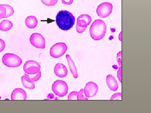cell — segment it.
<instances>
[{"label": "cell", "mask_w": 151, "mask_h": 113, "mask_svg": "<svg viewBox=\"0 0 151 113\" xmlns=\"http://www.w3.org/2000/svg\"><path fill=\"white\" fill-rule=\"evenodd\" d=\"M67 49V46L65 43L59 42L55 44L52 46L50 54L53 58H59L65 54Z\"/></svg>", "instance_id": "5"}, {"label": "cell", "mask_w": 151, "mask_h": 113, "mask_svg": "<svg viewBox=\"0 0 151 113\" xmlns=\"http://www.w3.org/2000/svg\"><path fill=\"white\" fill-rule=\"evenodd\" d=\"M6 12V9L4 5L0 4V19L5 18Z\"/></svg>", "instance_id": "21"}, {"label": "cell", "mask_w": 151, "mask_h": 113, "mask_svg": "<svg viewBox=\"0 0 151 113\" xmlns=\"http://www.w3.org/2000/svg\"><path fill=\"white\" fill-rule=\"evenodd\" d=\"M25 75H27L34 82H36L37 81H38L40 79L41 77V73L40 71L38 73H37V74H35V75L34 77H32V76H29V75L28 74H26V73Z\"/></svg>", "instance_id": "22"}, {"label": "cell", "mask_w": 151, "mask_h": 113, "mask_svg": "<svg viewBox=\"0 0 151 113\" xmlns=\"http://www.w3.org/2000/svg\"><path fill=\"white\" fill-rule=\"evenodd\" d=\"M117 76L119 78V81L121 83L122 82V67H120L119 71L117 72Z\"/></svg>", "instance_id": "27"}, {"label": "cell", "mask_w": 151, "mask_h": 113, "mask_svg": "<svg viewBox=\"0 0 151 113\" xmlns=\"http://www.w3.org/2000/svg\"><path fill=\"white\" fill-rule=\"evenodd\" d=\"M2 62L4 65L9 67H18L22 63V60L16 54L6 53L3 56Z\"/></svg>", "instance_id": "3"}, {"label": "cell", "mask_w": 151, "mask_h": 113, "mask_svg": "<svg viewBox=\"0 0 151 113\" xmlns=\"http://www.w3.org/2000/svg\"><path fill=\"white\" fill-rule=\"evenodd\" d=\"M1 97H0V99H1Z\"/></svg>", "instance_id": "29"}, {"label": "cell", "mask_w": 151, "mask_h": 113, "mask_svg": "<svg viewBox=\"0 0 151 113\" xmlns=\"http://www.w3.org/2000/svg\"><path fill=\"white\" fill-rule=\"evenodd\" d=\"M91 17L89 15L82 14L78 17L77 19V24L81 27H87L92 21Z\"/></svg>", "instance_id": "11"}, {"label": "cell", "mask_w": 151, "mask_h": 113, "mask_svg": "<svg viewBox=\"0 0 151 113\" xmlns=\"http://www.w3.org/2000/svg\"><path fill=\"white\" fill-rule=\"evenodd\" d=\"M5 46L6 44L5 41L0 39V52H1L4 50Z\"/></svg>", "instance_id": "26"}, {"label": "cell", "mask_w": 151, "mask_h": 113, "mask_svg": "<svg viewBox=\"0 0 151 113\" xmlns=\"http://www.w3.org/2000/svg\"><path fill=\"white\" fill-rule=\"evenodd\" d=\"M98 91V86L93 82H89L86 84L84 89V93L87 98L94 97Z\"/></svg>", "instance_id": "9"}, {"label": "cell", "mask_w": 151, "mask_h": 113, "mask_svg": "<svg viewBox=\"0 0 151 113\" xmlns=\"http://www.w3.org/2000/svg\"><path fill=\"white\" fill-rule=\"evenodd\" d=\"M38 23L37 19L35 16H31L26 19L25 24L29 29H34L36 27Z\"/></svg>", "instance_id": "17"}, {"label": "cell", "mask_w": 151, "mask_h": 113, "mask_svg": "<svg viewBox=\"0 0 151 113\" xmlns=\"http://www.w3.org/2000/svg\"><path fill=\"white\" fill-rule=\"evenodd\" d=\"M22 82L23 85L26 89H33L35 88L34 82L25 74L22 76Z\"/></svg>", "instance_id": "15"}, {"label": "cell", "mask_w": 151, "mask_h": 113, "mask_svg": "<svg viewBox=\"0 0 151 113\" xmlns=\"http://www.w3.org/2000/svg\"><path fill=\"white\" fill-rule=\"evenodd\" d=\"M6 9V15L5 18L9 17L12 16L14 13V10L12 7L9 5L3 4Z\"/></svg>", "instance_id": "19"}, {"label": "cell", "mask_w": 151, "mask_h": 113, "mask_svg": "<svg viewBox=\"0 0 151 113\" xmlns=\"http://www.w3.org/2000/svg\"><path fill=\"white\" fill-rule=\"evenodd\" d=\"M122 51H120L118 53L117 55V62L119 64L120 67L122 66Z\"/></svg>", "instance_id": "24"}, {"label": "cell", "mask_w": 151, "mask_h": 113, "mask_svg": "<svg viewBox=\"0 0 151 113\" xmlns=\"http://www.w3.org/2000/svg\"><path fill=\"white\" fill-rule=\"evenodd\" d=\"M66 58L67 60L68 63V66L70 68L71 73L73 75V77H74V78H77L78 77V73L74 62L71 59L70 55L68 54H66Z\"/></svg>", "instance_id": "16"}, {"label": "cell", "mask_w": 151, "mask_h": 113, "mask_svg": "<svg viewBox=\"0 0 151 113\" xmlns=\"http://www.w3.org/2000/svg\"><path fill=\"white\" fill-rule=\"evenodd\" d=\"M106 82L108 88L111 91L116 92L119 89V84L116 78L113 75H109L106 78Z\"/></svg>", "instance_id": "13"}, {"label": "cell", "mask_w": 151, "mask_h": 113, "mask_svg": "<svg viewBox=\"0 0 151 113\" xmlns=\"http://www.w3.org/2000/svg\"><path fill=\"white\" fill-rule=\"evenodd\" d=\"M13 26L12 23L8 20H4L0 23V30L7 31L10 30Z\"/></svg>", "instance_id": "18"}, {"label": "cell", "mask_w": 151, "mask_h": 113, "mask_svg": "<svg viewBox=\"0 0 151 113\" xmlns=\"http://www.w3.org/2000/svg\"><path fill=\"white\" fill-rule=\"evenodd\" d=\"M107 31V26L102 20H95L89 28L91 37L94 40H101L105 36Z\"/></svg>", "instance_id": "2"}, {"label": "cell", "mask_w": 151, "mask_h": 113, "mask_svg": "<svg viewBox=\"0 0 151 113\" xmlns=\"http://www.w3.org/2000/svg\"><path fill=\"white\" fill-rule=\"evenodd\" d=\"M54 71L56 76L60 78H64L68 74L67 68L61 63H58L55 66Z\"/></svg>", "instance_id": "12"}, {"label": "cell", "mask_w": 151, "mask_h": 113, "mask_svg": "<svg viewBox=\"0 0 151 113\" xmlns=\"http://www.w3.org/2000/svg\"><path fill=\"white\" fill-rule=\"evenodd\" d=\"M75 22V17L68 11H60L57 14L56 23L62 30H69L73 27Z\"/></svg>", "instance_id": "1"}, {"label": "cell", "mask_w": 151, "mask_h": 113, "mask_svg": "<svg viewBox=\"0 0 151 113\" xmlns=\"http://www.w3.org/2000/svg\"><path fill=\"white\" fill-rule=\"evenodd\" d=\"M84 89H81L79 92H73L70 93L68 96V100H87L88 98L84 97L83 95Z\"/></svg>", "instance_id": "14"}, {"label": "cell", "mask_w": 151, "mask_h": 113, "mask_svg": "<svg viewBox=\"0 0 151 113\" xmlns=\"http://www.w3.org/2000/svg\"><path fill=\"white\" fill-rule=\"evenodd\" d=\"M76 30L77 32H78V33H82L84 32L85 31L86 27H80V26H79L77 25H76Z\"/></svg>", "instance_id": "25"}, {"label": "cell", "mask_w": 151, "mask_h": 113, "mask_svg": "<svg viewBox=\"0 0 151 113\" xmlns=\"http://www.w3.org/2000/svg\"><path fill=\"white\" fill-rule=\"evenodd\" d=\"M27 98L26 92L22 89H15L11 94L12 100H26Z\"/></svg>", "instance_id": "10"}, {"label": "cell", "mask_w": 151, "mask_h": 113, "mask_svg": "<svg viewBox=\"0 0 151 113\" xmlns=\"http://www.w3.org/2000/svg\"><path fill=\"white\" fill-rule=\"evenodd\" d=\"M62 3L67 5H70L73 4V0H61Z\"/></svg>", "instance_id": "28"}, {"label": "cell", "mask_w": 151, "mask_h": 113, "mask_svg": "<svg viewBox=\"0 0 151 113\" xmlns=\"http://www.w3.org/2000/svg\"><path fill=\"white\" fill-rule=\"evenodd\" d=\"M122 99V94L121 93H116L111 97V100H117Z\"/></svg>", "instance_id": "23"}, {"label": "cell", "mask_w": 151, "mask_h": 113, "mask_svg": "<svg viewBox=\"0 0 151 113\" xmlns=\"http://www.w3.org/2000/svg\"><path fill=\"white\" fill-rule=\"evenodd\" d=\"M30 42L35 47L44 49L45 47V41L44 37L40 34H32L29 38Z\"/></svg>", "instance_id": "8"}, {"label": "cell", "mask_w": 151, "mask_h": 113, "mask_svg": "<svg viewBox=\"0 0 151 113\" xmlns=\"http://www.w3.org/2000/svg\"><path fill=\"white\" fill-rule=\"evenodd\" d=\"M113 6L110 3L104 2L102 3L98 6L97 9V15L100 17L104 18L111 15L113 11Z\"/></svg>", "instance_id": "6"}, {"label": "cell", "mask_w": 151, "mask_h": 113, "mask_svg": "<svg viewBox=\"0 0 151 113\" xmlns=\"http://www.w3.org/2000/svg\"><path fill=\"white\" fill-rule=\"evenodd\" d=\"M41 66L39 63L34 60H28L25 63L24 71L29 75H35L40 71Z\"/></svg>", "instance_id": "7"}, {"label": "cell", "mask_w": 151, "mask_h": 113, "mask_svg": "<svg viewBox=\"0 0 151 113\" xmlns=\"http://www.w3.org/2000/svg\"><path fill=\"white\" fill-rule=\"evenodd\" d=\"M52 91L58 97H64L68 92V86L65 81L57 80L52 85Z\"/></svg>", "instance_id": "4"}, {"label": "cell", "mask_w": 151, "mask_h": 113, "mask_svg": "<svg viewBox=\"0 0 151 113\" xmlns=\"http://www.w3.org/2000/svg\"><path fill=\"white\" fill-rule=\"evenodd\" d=\"M44 4L48 6L55 5L58 1V0H41Z\"/></svg>", "instance_id": "20"}]
</instances>
